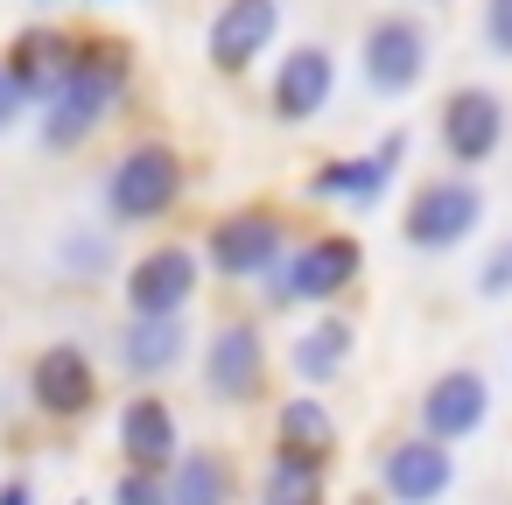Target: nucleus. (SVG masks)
Listing matches in <instances>:
<instances>
[{
  "instance_id": "1",
  "label": "nucleus",
  "mask_w": 512,
  "mask_h": 505,
  "mask_svg": "<svg viewBox=\"0 0 512 505\" xmlns=\"http://www.w3.org/2000/svg\"><path fill=\"white\" fill-rule=\"evenodd\" d=\"M127 99H134V50L120 36L78 29V50H71L64 78L36 106V141L50 155H78L92 134H106L127 113Z\"/></svg>"
},
{
  "instance_id": "2",
  "label": "nucleus",
  "mask_w": 512,
  "mask_h": 505,
  "mask_svg": "<svg viewBox=\"0 0 512 505\" xmlns=\"http://www.w3.org/2000/svg\"><path fill=\"white\" fill-rule=\"evenodd\" d=\"M358 281H365V239L323 225V232H295V246L253 281V295H260V316H295V309L316 316V309H337Z\"/></svg>"
},
{
  "instance_id": "3",
  "label": "nucleus",
  "mask_w": 512,
  "mask_h": 505,
  "mask_svg": "<svg viewBox=\"0 0 512 505\" xmlns=\"http://www.w3.org/2000/svg\"><path fill=\"white\" fill-rule=\"evenodd\" d=\"M190 197V155L169 141V134H141L127 141L106 176H99V211L113 232H148L162 218H176Z\"/></svg>"
},
{
  "instance_id": "4",
  "label": "nucleus",
  "mask_w": 512,
  "mask_h": 505,
  "mask_svg": "<svg viewBox=\"0 0 512 505\" xmlns=\"http://www.w3.org/2000/svg\"><path fill=\"white\" fill-rule=\"evenodd\" d=\"M484 211H491V197H484L477 176H463V169L421 176V183L407 190V204H400V246L421 253V260H449L456 246L477 239Z\"/></svg>"
},
{
  "instance_id": "5",
  "label": "nucleus",
  "mask_w": 512,
  "mask_h": 505,
  "mask_svg": "<svg viewBox=\"0 0 512 505\" xmlns=\"http://www.w3.org/2000/svg\"><path fill=\"white\" fill-rule=\"evenodd\" d=\"M295 246V218L281 204H232L204 225L197 253H204V274L225 281V288H253L281 253Z\"/></svg>"
},
{
  "instance_id": "6",
  "label": "nucleus",
  "mask_w": 512,
  "mask_h": 505,
  "mask_svg": "<svg viewBox=\"0 0 512 505\" xmlns=\"http://www.w3.org/2000/svg\"><path fill=\"white\" fill-rule=\"evenodd\" d=\"M197 386L211 407H253L267 400V372H274V344L260 316H218L211 330H197Z\"/></svg>"
},
{
  "instance_id": "7",
  "label": "nucleus",
  "mask_w": 512,
  "mask_h": 505,
  "mask_svg": "<svg viewBox=\"0 0 512 505\" xmlns=\"http://www.w3.org/2000/svg\"><path fill=\"white\" fill-rule=\"evenodd\" d=\"M428 64H435V36L414 8H386L358 29V85L379 99V106H400L428 85Z\"/></svg>"
},
{
  "instance_id": "8",
  "label": "nucleus",
  "mask_w": 512,
  "mask_h": 505,
  "mask_svg": "<svg viewBox=\"0 0 512 505\" xmlns=\"http://www.w3.org/2000/svg\"><path fill=\"white\" fill-rule=\"evenodd\" d=\"M505 141H512L505 92H491V85H449L442 92V106H435V148H442L449 169L477 176V169H491L505 155Z\"/></svg>"
},
{
  "instance_id": "9",
  "label": "nucleus",
  "mask_w": 512,
  "mask_h": 505,
  "mask_svg": "<svg viewBox=\"0 0 512 505\" xmlns=\"http://www.w3.org/2000/svg\"><path fill=\"white\" fill-rule=\"evenodd\" d=\"M204 281L211 274H204L197 239H155L120 267V302H127V316H190Z\"/></svg>"
},
{
  "instance_id": "10",
  "label": "nucleus",
  "mask_w": 512,
  "mask_h": 505,
  "mask_svg": "<svg viewBox=\"0 0 512 505\" xmlns=\"http://www.w3.org/2000/svg\"><path fill=\"white\" fill-rule=\"evenodd\" d=\"M22 393H29V414H36V421H50V428H71V421L99 414V400H106V379H99V358H92L85 344L57 337V344H43V351L29 358V379H22Z\"/></svg>"
},
{
  "instance_id": "11",
  "label": "nucleus",
  "mask_w": 512,
  "mask_h": 505,
  "mask_svg": "<svg viewBox=\"0 0 512 505\" xmlns=\"http://www.w3.org/2000/svg\"><path fill=\"white\" fill-rule=\"evenodd\" d=\"M456 484H463L456 449L435 442V435H421V428L393 435V442L372 456V491H379V505H442Z\"/></svg>"
},
{
  "instance_id": "12",
  "label": "nucleus",
  "mask_w": 512,
  "mask_h": 505,
  "mask_svg": "<svg viewBox=\"0 0 512 505\" xmlns=\"http://www.w3.org/2000/svg\"><path fill=\"white\" fill-rule=\"evenodd\" d=\"M491 414H498V393H491V372L484 365H442L414 393V428L435 435V442H449V449L477 442L491 428Z\"/></svg>"
},
{
  "instance_id": "13",
  "label": "nucleus",
  "mask_w": 512,
  "mask_h": 505,
  "mask_svg": "<svg viewBox=\"0 0 512 505\" xmlns=\"http://www.w3.org/2000/svg\"><path fill=\"white\" fill-rule=\"evenodd\" d=\"M337 99V50L330 43H288L267 71V120L274 127H316Z\"/></svg>"
},
{
  "instance_id": "14",
  "label": "nucleus",
  "mask_w": 512,
  "mask_h": 505,
  "mask_svg": "<svg viewBox=\"0 0 512 505\" xmlns=\"http://www.w3.org/2000/svg\"><path fill=\"white\" fill-rule=\"evenodd\" d=\"M197 358L190 316H120L113 323V372L127 386H169Z\"/></svg>"
},
{
  "instance_id": "15",
  "label": "nucleus",
  "mask_w": 512,
  "mask_h": 505,
  "mask_svg": "<svg viewBox=\"0 0 512 505\" xmlns=\"http://www.w3.org/2000/svg\"><path fill=\"white\" fill-rule=\"evenodd\" d=\"M281 15H288V0H218L204 22V64L218 78H246L281 43Z\"/></svg>"
},
{
  "instance_id": "16",
  "label": "nucleus",
  "mask_w": 512,
  "mask_h": 505,
  "mask_svg": "<svg viewBox=\"0 0 512 505\" xmlns=\"http://www.w3.org/2000/svg\"><path fill=\"white\" fill-rule=\"evenodd\" d=\"M113 449H120V463L169 470V463L190 449V442H183V414H176V400L155 393V386H134V393L113 407Z\"/></svg>"
},
{
  "instance_id": "17",
  "label": "nucleus",
  "mask_w": 512,
  "mask_h": 505,
  "mask_svg": "<svg viewBox=\"0 0 512 505\" xmlns=\"http://www.w3.org/2000/svg\"><path fill=\"white\" fill-rule=\"evenodd\" d=\"M267 449L295 456V463H316V470H337L344 421H337V407L323 393H281L274 414H267Z\"/></svg>"
},
{
  "instance_id": "18",
  "label": "nucleus",
  "mask_w": 512,
  "mask_h": 505,
  "mask_svg": "<svg viewBox=\"0 0 512 505\" xmlns=\"http://www.w3.org/2000/svg\"><path fill=\"white\" fill-rule=\"evenodd\" d=\"M288 379L302 386V393H323V386H337L351 365H358V323L344 316V309H316L295 337H288Z\"/></svg>"
},
{
  "instance_id": "19",
  "label": "nucleus",
  "mask_w": 512,
  "mask_h": 505,
  "mask_svg": "<svg viewBox=\"0 0 512 505\" xmlns=\"http://www.w3.org/2000/svg\"><path fill=\"white\" fill-rule=\"evenodd\" d=\"M393 176H400V169H386L372 148H365V155H323V162L302 176V197H309V204H337V211H372V204H386Z\"/></svg>"
},
{
  "instance_id": "20",
  "label": "nucleus",
  "mask_w": 512,
  "mask_h": 505,
  "mask_svg": "<svg viewBox=\"0 0 512 505\" xmlns=\"http://www.w3.org/2000/svg\"><path fill=\"white\" fill-rule=\"evenodd\" d=\"M239 498H246V477H239L232 449L190 442V449L169 463V505H239Z\"/></svg>"
},
{
  "instance_id": "21",
  "label": "nucleus",
  "mask_w": 512,
  "mask_h": 505,
  "mask_svg": "<svg viewBox=\"0 0 512 505\" xmlns=\"http://www.w3.org/2000/svg\"><path fill=\"white\" fill-rule=\"evenodd\" d=\"M71 50H78V29H71V22H29V29H22L8 50H0V57L15 64V78H22V85H29V99L43 106V92L64 78Z\"/></svg>"
},
{
  "instance_id": "22",
  "label": "nucleus",
  "mask_w": 512,
  "mask_h": 505,
  "mask_svg": "<svg viewBox=\"0 0 512 505\" xmlns=\"http://www.w3.org/2000/svg\"><path fill=\"white\" fill-rule=\"evenodd\" d=\"M113 239H120L113 225H64V232H57V253H50V260H57V281H71V288L113 281V260H120Z\"/></svg>"
},
{
  "instance_id": "23",
  "label": "nucleus",
  "mask_w": 512,
  "mask_h": 505,
  "mask_svg": "<svg viewBox=\"0 0 512 505\" xmlns=\"http://www.w3.org/2000/svg\"><path fill=\"white\" fill-rule=\"evenodd\" d=\"M253 505H330V470L267 449V463L253 477Z\"/></svg>"
},
{
  "instance_id": "24",
  "label": "nucleus",
  "mask_w": 512,
  "mask_h": 505,
  "mask_svg": "<svg viewBox=\"0 0 512 505\" xmlns=\"http://www.w3.org/2000/svg\"><path fill=\"white\" fill-rule=\"evenodd\" d=\"M106 505H169V470L120 463V470H113V491H106Z\"/></svg>"
},
{
  "instance_id": "25",
  "label": "nucleus",
  "mask_w": 512,
  "mask_h": 505,
  "mask_svg": "<svg viewBox=\"0 0 512 505\" xmlns=\"http://www.w3.org/2000/svg\"><path fill=\"white\" fill-rule=\"evenodd\" d=\"M470 295H477V302H512V232L484 246V260H477V274H470Z\"/></svg>"
},
{
  "instance_id": "26",
  "label": "nucleus",
  "mask_w": 512,
  "mask_h": 505,
  "mask_svg": "<svg viewBox=\"0 0 512 505\" xmlns=\"http://www.w3.org/2000/svg\"><path fill=\"white\" fill-rule=\"evenodd\" d=\"M477 43L491 64H512V0H477Z\"/></svg>"
},
{
  "instance_id": "27",
  "label": "nucleus",
  "mask_w": 512,
  "mask_h": 505,
  "mask_svg": "<svg viewBox=\"0 0 512 505\" xmlns=\"http://www.w3.org/2000/svg\"><path fill=\"white\" fill-rule=\"evenodd\" d=\"M36 120V99H29V85L15 78V64L0 57V134H15V127H29Z\"/></svg>"
},
{
  "instance_id": "28",
  "label": "nucleus",
  "mask_w": 512,
  "mask_h": 505,
  "mask_svg": "<svg viewBox=\"0 0 512 505\" xmlns=\"http://www.w3.org/2000/svg\"><path fill=\"white\" fill-rule=\"evenodd\" d=\"M0 505H36V477H0Z\"/></svg>"
},
{
  "instance_id": "29",
  "label": "nucleus",
  "mask_w": 512,
  "mask_h": 505,
  "mask_svg": "<svg viewBox=\"0 0 512 505\" xmlns=\"http://www.w3.org/2000/svg\"><path fill=\"white\" fill-rule=\"evenodd\" d=\"M92 8H120V0H92Z\"/></svg>"
},
{
  "instance_id": "30",
  "label": "nucleus",
  "mask_w": 512,
  "mask_h": 505,
  "mask_svg": "<svg viewBox=\"0 0 512 505\" xmlns=\"http://www.w3.org/2000/svg\"><path fill=\"white\" fill-rule=\"evenodd\" d=\"M36 8H57V0H36Z\"/></svg>"
},
{
  "instance_id": "31",
  "label": "nucleus",
  "mask_w": 512,
  "mask_h": 505,
  "mask_svg": "<svg viewBox=\"0 0 512 505\" xmlns=\"http://www.w3.org/2000/svg\"><path fill=\"white\" fill-rule=\"evenodd\" d=\"M71 505H92V498H71Z\"/></svg>"
}]
</instances>
